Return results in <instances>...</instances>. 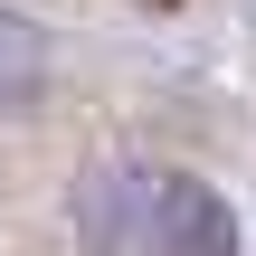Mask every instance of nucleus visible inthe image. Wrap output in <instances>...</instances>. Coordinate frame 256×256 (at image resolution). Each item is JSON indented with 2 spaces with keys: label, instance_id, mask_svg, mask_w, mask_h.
Segmentation results:
<instances>
[{
  "label": "nucleus",
  "instance_id": "1",
  "mask_svg": "<svg viewBox=\"0 0 256 256\" xmlns=\"http://www.w3.org/2000/svg\"><path fill=\"white\" fill-rule=\"evenodd\" d=\"M171 180L180 171H152V162H104L76 180V238L86 256H162L171 238Z\"/></svg>",
  "mask_w": 256,
  "mask_h": 256
},
{
  "label": "nucleus",
  "instance_id": "2",
  "mask_svg": "<svg viewBox=\"0 0 256 256\" xmlns=\"http://www.w3.org/2000/svg\"><path fill=\"white\" fill-rule=\"evenodd\" d=\"M162 256H238V218H228V200L209 190V180H171V238Z\"/></svg>",
  "mask_w": 256,
  "mask_h": 256
},
{
  "label": "nucleus",
  "instance_id": "3",
  "mask_svg": "<svg viewBox=\"0 0 256 256\" xmlns=\"http://www.w3.org/2000/svg\"><path fill=\"white\" fill-rule=\"evenodd\" d=\"M38 76H48V48H38V28L0 10V114H10V104H28V95H38Z\"/></svg>",
  "mask_w": 256,
  "mask_h": 256
}]
</instances>
